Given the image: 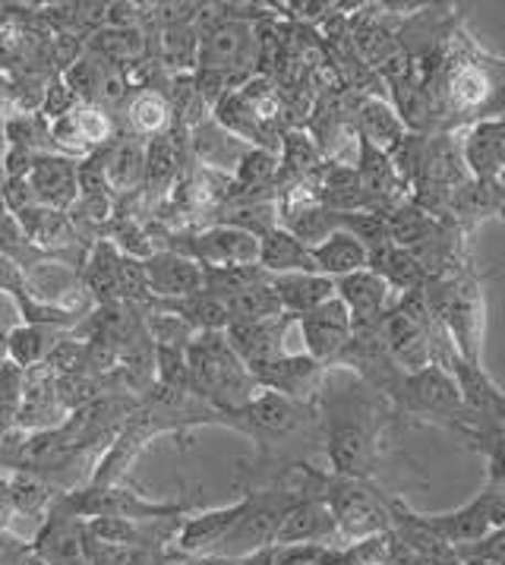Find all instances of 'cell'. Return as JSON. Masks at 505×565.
Here are the masks:
<instances>
[{
  "label": "cell",
  "mask_w": 505,
  "mask_h": 565,
  "mask_svg": "<svg viewBox=\"0 0 505 565\" xmlns=\"http://www.w3.org/2000/svg\"><path fill=\"white\" fill-rule=\"evenodd\" d=\"M0 193H3V203L10 215H23L29 209L39 205V196L32 190L29 178H10V181H0Z\"/></svg>",
  "instance_id": "b9f144b4"
},
{
  "label": "cell",
  "mask_w": 505,
  "mask_h": 565,
  "mask_svg": "<svg viewBox=\"0 0 505 565\" xmlns=\"http://www.w3.org/2000/svg\"><path fill=\"white\" fill-rule=\"evenodd\" d=\"M35 159H39V156H32V152H25V149L3 146V152H0V174H3V181H10V178H29Z\"/></svg>",
  "instance_id": "7bdbcfd3"
},
{
  "label": "cell",
  "mask_w": 505,
  "mask_h": 565,
  "mask_svg": "<svg viewBox=\"0 0 505 565\" xmlns=\"http://www.w3.org/2000/svg\"><path fill=\"white\" fill-rule=\"evenodd\" d=\"M250 373L256 385L266 388V392L284 395L291 402L316 405L329 366L316 363L310 354H300V358H276V361L259 363V366H253Z\"/></svg>",
  "instance_id": "7c38bea8"
},
{
  "label": "cell",
  "mask_w": 505,
  "mask_h": 565,
  "mask_svg": "<svg viewBox=\"0 0 505 565\" xmlns=\"http://www.w3.org/2000/svg\"><path fill=\"white\" fill-rule=\"evenodd\" d=\"M57 329L51 326H35V322H23L7 335V361L20 370H32L42 366L47 358V351L57 344Z\"/></svg>",
  "instance_id": "1f68e13d"
},
{
  "label": "cell",
  "mask_w": 505,
  "mask_h": 565,
  "mask_svg": "<svg viewBox=\"0 0 505 565\" xmlns=\"http://www.w3.org/2000/svg\"><path fill=\"white\" fill-rule=\"evenodd\" d=\"M423 300L461 361L483 366L486 291L474 263H461L455 269L430 275L423 285Z\"/></svg>",
  "instance_id": "3957f363"
},
{
  "label": "cell",
  "mask_w": 505,
  "mask_h": 565,
  "mask_svg": "<svg viewBox=\"0 0 505 565\" xmlns=\"http://www.w3.org/2000/svg\"><path fill=\"white\" fill-rule=\"evenodd\" d=\"M79 278H83V288L93 300V307L120 303V253L111 241L98 237L95 244H89L83 266H79Z\"/></svg>",
  "instance_id": "603a6c76"
},
{
  "label": "cell",
  "mask_w": 505,
  "mask_h": 565,
  "mask_svg": "<svg viewBox=\"0 0 505 565\" xmlns=\"http://www.w3.org/2000/svg\"><path fill=\"white\" fill-rule=\"evenodd\" d=\"M13 218L25 231L29 244L47 259L67 256V249L83 244V234L69 222L67 212H54V209H45V205H35V209H29L23 215H13Z\"/></svg>",
  "instance_id": "44dd1931"
},
{
  "label": "cell",
  "mask_w": 505,
  "mask_h": 565,
  "mask_svg": "<svg viewBox=\"0 0 505 565\" xmlns=\"http://www.w3.org/2000/svg\"><path fill=\"white\" fill-rule=\"evenodd\" d=\"M54 509L67 512L73 519H127V521H161L181 519L186 512L184 502H152L137 490L120 483H89L83 490L61 493Z\"/></svg>",
  "instance_id": "ba28073f"
},
{
  "label": "cell",
  "mask_w": 505,
  "mask_h": 565,
  "mask_svg": "<svg viewBox=\"0 0 505 565\" xmlns=\"http://www.w3.org/2000/svg\"><path fill=\"white\" fill-rule=\"evenodd\" d=\"M190 149L196 161L206 168V171H215V174H234L240 159L247 156V142H240L237 136H230L225 127H218L212 117H206L200 127L190 130Z\"/></svg>",
  "instance_id": "cb8c5ba5"
},
{
  "label": "cell",
  "mask_w": 505,
  "mask_h": 565,
  "mask_svg": "<svg viewBox=\"0 0 505 565\" xmlns=\"http://www.w3.org/2000/svg\"><path fill=\"white\" fill-rule=\"evenodd\" d=\"M3 215H10V212H7V203H3V193H0V218H3Z\"/></svg>",
  "instance_id": "681fc988"
},
{
  "label": "cell",
  "mask_w": 505,
  "mask_h": 565,
  "mask_svg": "<svg viewBox=\"0 0 505 565\" xmlns=\"http://www.w3.org/2000/svg\"><path fill=\"white\" fill-rule=\"evenodd\" d=\"M354 134L357 139L369 142L373 149L391 156L405 139H408V127L401 120V114L395 111V105L379 98V95H364L354 108Z\"/></svg>",
  "instance_id": "ffe728a7"
},
{
  "label": "cell",
  "mask_w": 505,
  "mask_h": 565,
  "mask_svg": "<svg viewBox=\"0 0 505 565\" xmlns=\"http://www.w3.org/2000/svg\"><path fill=\"white\" fill-rule=\"evenodd\" d=\"M86 51L120 70L133 67L146 54V35L142 29H98L89 35Z\"/></svg>",
  "instance_id": "4dcf8cb0"
},
{
  "label": "cell",
  "mask_w": 505,
  "mask_h": 565,
  "mask_svg": "<svg viewBox=\"0 0 505 565\" xmlns=\"http://www.w3.org/2000/svg\"><path fill=\"white\" fill-rule=\"evenodd\" d=\"M225 310H228L230 319L228 326H234V322H266V319L281 317V303H278L272 275L259 278L247 291L225 300Z\"/></svg>",
  "instance_id": "836d02e7"
},
{
  "label": "cell",
  "mask_w": 505,
  "mask_h": 565,
  "mask_svg": "<svg viewBox=\"0 0 505 565\" xmlns=\"http://www.w3.org/2000/svg\"><path fill=\"white\" fill-rule=\"evenodd\" d=\"M184 168V152L181 142L171 134L146 139V174H142V200L149 203H164L181 178Z\"/></svg>",
  "instance_id": "7402d4cb"
},
{
  "label": "cell",
  "mask_w": 505,
  "mask_h": 565,
  "mask_svg": "<svg viewBox=\"0 0 505 565\" xmlns=\"http://www.w3.org/2000/svg\"><path fill=\"white\" fill-rule=\"evenodd\" d=\"M3 493H7L17 515H47L54 509L57 497H61L51 487V480L32 475V471H20V475L10 477L7 487H3Z\"/></svg>",
  "instance_id": "d6a6232c"
},
{
  "label": "cell",
  "mask_w": 505,
  "mask_h": 565,
  "mask_svg": "<svg viewBox=\"0 0 505 565\" xmlns=\"http://www.w3.org/2000/svg\"><path fill=\"white\" fill-rule=\"evenodd\" d=\"M73 124H76V130H79V136L86 139V146H89L93 152L117 139L115 114L105 111L101 105H93V102H83V105L73 111Z\"/></svg>",
  "instance_id": "74e56055"
},
{
  "label": "cell",
  "mask_w": 505,
  "mask_h": 565,
  "mask_svg": "<svg viewBox=\"0 0 505 565\" xmlns=\"http://www.w3.org/2000/svg\"><path fill=\"white\" fill-rule=\"evenodd\" d=\"M423 521L437 531L442 541L452 550L471 546L483 541L496 531L505 527V497L493 490H481L474 499H468L464 505L452 512H437V515H423Z\"/></svg>",
  "instance_id": "30bf717a"
},
{
  "label": "cell",
  "mask_w": 505,
  "mask_h": 565,
  "mask_svg": "<svg viewBox=\"0 0 505 565\" xmlns=\"http://www.w3.org/2000/svg\"><path fill=\"white\" fill-rule=\"evenodd\" d=\"M474 452H481L483 461H486L483 490H493V493L505 497V424L490 433Z\"/></svg>",
  "instance_id": "f35d334b"
},
{
  "label": "cell",
  "mask_w": 505,
  "mask_h": 565,
  "mask_svg": "<svg viewBox=\"0 0 505 565\" xmlns=\"http://www.w3.org/2000/svg\"><path fill=\"white\" fill-rule=\"evenodd\" d=\"M310 253H313V269L325 275V278H332V281L361 269H369V249L364 247V241H357L345 227L329 234L320 247H313Z\"/></svg>",
  "instance_id": "484cf974"
},
{
  "label": "cell",
  "mask_w": 505,
  "mask_h": 565,
  "mask_svg": "<svg viewBox=\"0 0 505 565\" xmlns=\"http://www.w3.org/2000/svg\"><path fill=\"white\" fill-rule=\"evenodd\" d=\"M316 497L332 512L342 546L386 534L391 524V497L376 480H357L322 471Z\"/></svg>",
  "instance_id": "8992f818"
},
{
  "label": "cell",
  "mask_w": 505,
  "mask_h": 565,
  "mask_svg": "<svg viewBox=\"0 0 505 565\" xmlns=\"http://www.w3.org/2000/svg\"><path fill=\"white\" fill-rule=\"evenodd\" d=\"M3 487H7V480H3V477H0V490H3Z\"/></svg>",
  "instance_id": "f907efd6"
},
{
  "label": "cell",
  "mask_w": 505,
  "mask_h": 565,
  "mask_svg": "<svg viewBox=\"0 0 505 565\" xmlns=\"http://www.w3.org/2000/svg\"><path fill=\"white\" fill-rule=\"evenodd\" d=\"M481 120H505V76L499 79V86L493 92V98H490V105L483 108Z\"/></svg>",
  "instance_id": "bcb514c9"
},
{
  "label": "cell",
  "mask_w": 505,
  "mask_h": 565,
  "mask_svg": "<svg viewBox=\"0 0 505 565\" xmlns=\"http://www.w3.org/2000/svg\"><path fill=\"white\" fill-rule=\"evenodd\" d=\"M237 565H276V553L272 550H262V553H253V556L237 559Z\"/></svg>",
  "instance_id": "7dc6e473"
},
{
  "label": "cell",
  "mask_w": 505,
  "mask_h": 565,
  "mask_svg": "<svg viewBox=\"0 0 505 565\" xmlns=\"http://www.w3.org/2000/svg\"><path fill=\"white\" fill-rule=\"evenodd\" d=\"M272 285H276L281 313H288V317H307V313L320 310L322 303H329L335 297V281L320 275V271L276 275Z\"/></svg>",
  "instance_id": "d4e9b609"
},
{
  "label": "cell",
  "mask_w": 505,
  "mask_h": 565,
  "mask_svg": "<svg viewBox=\"0 0 505 565\" xmlns=\"http://www.w3.org/2000/svg\"><path fill=\"white\" fill-rule=\"evenodd\" d=\"M215 424L244 433L256 443V452L269 465H298L310 449L322 446L320 411L307 402H291L284 395L259 388L250 402L237 411L215 414Z\"/></svg>",
  "instance_id": "7a4b0ae2"
},
{
  "label": "cell",
  "mask_w": 505,
  "mask_h": 565,
  "mask_svg": "<svg viewBox=\"0 0 505 565\" xmlns=\"http://www.w3.org/2000/svg\"><path fill=\"white\" fill-rule=\"evenodd\" d=\"M155 310H164L171 317L184 319L186 326L200 335V332H225L228 329V310L218 297H212L208 291L200 295L181 297V300H155Z\"/></svg>",
  "instance_id": "f546056e"
},
{
  "label": "cell",
  "mask_w": 505,
  "mask_h": 565,
  "mask_svg": "<svg viewBox=\"0 0 505 565\" xmlns=\"http://www.w3.org/2000/svg\"><path fill=\"white\" fill-rule=\"evenodd\" d=\"M298 326L307 354L322 366H335L351 335H354L351 313H347L345 303L339 297H332L329 303H322L320 310H313L307 317H298Z\"/></svg>",
  "instance_id": "4fadbf2b"
},
{
  "label": "cell",
  "mask_w": 505,
  "mask_h": 565,
  "mask_svg": "<svg viewBox=\"0 0 505 565\" xmlns=\"http://www.w3.org/2000/svg\"><path fill=\"white\" fill-rule=\"evenodd\" d=\"M190 259H196L203 269H228V266H256L259 263V237H253L250 231L234 225H215L196 231L193 237L178 241L171 247Z\"/></svg>",
  "instance_id": "8fae6325"
},
{
  "label": "cell",
  "mask_w": 505,
  "mask_h": 565,
  "mask_svg": "<svg viewBox=\"0 0 505 565\" xmlns=\"http://www.w3.org/2000/svg\"><path fill=\"white\" fill-rule=\"evenodd\" d=\"M83 102H79V95L69 89L67 79L61 76V73H54L51 79L45 83V89H42V105H39V114L45 117L47 124H54V120H61V117H67L79 108Z\"/></svg>",
  "instance_id": "ab89813d"
},
{
  "label": "cell",
  "mask_w": 505,
  "mask_h": 565,
  "mask_svg": "<svg viewBox=\"0 0 505 565\" xmlns=\"http://www.w3.org/2000/svg\"><path fill=\"white\" fill-rule=\"evenodd\" d=\"M123 117H127V134L139 136V139H155V136L171 134V127H174L171 102L159 89L130 92V98L123 105Z\"/></svg>",
  "instance_id": "83f0119b"
},
{
  "label": "cell",
  "mask_w": 505,
  "mask_h": 565,
  "mask_svg": "<svg viewBox=\"0 0 505 565\" xmlns=\"http://www.w3.org/2000/svg\"><path fill=\"white\" fill-rule=\"evenodd\" d=\"M196 47H200V29L196 20L174 23L161 29V64L174 73H193L196 70Z\"/></svg>",
  "instance_id": "d590c367"
},
{
  "label": "cell",
  "mask_w": 505,
  "mask_h": 565,
  "mask_svg": "<svg viewBox=\"0 0 505 565\" xmlns=\"http://www.w3.org/2000/svg\"><path fill=\"white\" fill-rule=\"evenodd\" d=\"M3 146L25 149L32 156H51V124L39 111L32 114H10L3 120Z\"/></svg>",
  "instance_id": "e575fe53"
},
{
  "label": "cell",
  "mask_w": 505,
  "mask_h": 565,
  "mask_svg": "<svg viewBox=\"0 0 505 565\" xmlns=\"http://www.w3.org/2000/svg\"><path fill=\"white\" fill-rule=\"evenodd\" d=\"M322 452L329 471L357 480H376L386 458L389 430L398 424L391 402L354 373L329 366L316 398Z\"/></svg>",
  "instance_id": "6da1fadb"
},
{
  "label": "cell",
  "mask_w": 505,
  "mask_h": 565,
  "mask_svg": "<svg viewBox=\"0 0 505 565\" xmlns=\"http://www.w3.org/2000/svg\"><path fill=\"white\" fill-rule=\"evenodd\" d=\"M3 363H7V339L0 335V366H3Z\"/></svg>",
  "instance_id": "c3c4849f"
},
{
  "label": "cell",
  "mask_w": 505,
  "mask_h": 565,
  "mask_svg": "<svg viewBox=\"0 0 505 565\" xmlns=\"http://www.w3.org/2000/svg\"><path fill=\"white\" fill-rule=\"evenodd\" d=\"M142 174H146V139L123 134L105 146V178L115 203L142 196Z\"/></svg>",
  "instance_id": "d6986e66"
},
{
  "label": "cell",
  "mask_w": 505,
  "mask_h": 565,
  "mask_svg": "<svg viewBox=\"0 0 505 565\" xmlns=\"http://www.w3.org/2000/svg\"><path fill=\"white\" fill-rule=\"evenodd\" d=\"M298 493L284 490V487H266V490H250L244 493V512L240 519L234 521L230 534L225 543L218 546L215 556H225V559H244L253 553H262V550H272L278 537V527L284 512L294 505Z\"/></svg>",
  "instance_id": "9c48e42d"
},
{
  "label": "cell",
  "mask_w": 505,
  "mask_h": 565,
  "mask_svg": "<svg viewBox=\"0 0 505 565\" xmlns=\"http://www.w3.org/2000/svg\"><path fill=\"white\" fill-rule=\"evenodd\" d=\"M335 297L345 303L354 329L376 326L395 307L398 295L373 269H361L335 281Z\"/></svg>",
  "instance_id": "5bb4252c"
},
{
  "label": "cell",
  "mask_w": 505,
  "mask_h": 565,
  "mask_svg": "<svg viewBox=\"0 0 505 565\" xmlns=\"http://www.w3.org/2000/svg\"><path fill=\"white\" fill-rule=\"evenodd\" d=\"M259 278H266V271L259 266H228V269H203V291L218 297L222 303L247 291Z\"/></svg>",
  "instance_id": "8d00e7d4"
},
{
  "label": "cell",
  "mask_w": 505,
  "mask_h": 565,
  "mask_svg": "<svg viewBox=\"0 0 505 565\" xmlns=\"http://www.w3.org/2000/svg\"><path fill=\"white\" fill-rule=\"evenodd\" d=\"M17 326H23V307H20V297L0 291V335L7 339Z\"/></svg>",
  "instance_id": "ee69618b"
},
{
  "label": "cell",
  "mask_w": 505,
  "mask_h": 565,
  "mask_svg": "<svg viewBox=\"0 0 505 565\" xmlns=\"http://www.w3.org/2000/svg\"><path fill=\"white\" fill-rule=\"evenodd\" d=\"M369 269L376 271L386 285H389L395 295H411V291H423L427 285V269L417 263V256L408 253L405 247H395V244H383V247L369 249Z\"/></svg>",
  "instance_id": "4316f807"
},
{
  "label": "cell",
  "mask_w": 505,
  "mask_h": 565,
  "mask_svg": "<svg viewBox=\"0 0 505 565\" xmlns=\"http://www.w3.org/2000/svg\"><path fill=\"white\" fill-rule=\"evenodd\" d=\"M455 559L459 565H505V527L471 546H459Z\"/></svg>",
  "instance_id": "60d3db41"
},
{
  "label": "cell",
  "mask_w": 505,
  "mask_h": 565,
  "mask_svg": "<svg viewBox=\"0 0 505 565\" xmlns=\"http://www.w3.org/2000/svg\"><path fill=\"white\" fill-rule=\"evenodd\" d=\"M244 512V499L230 502L225 509H212V512H200L193 519L181 521L178 534H174V550L186 556V559H200V556H215L218 546L225 543L230 534L234 521Z\"/></svg>",
  "instance_id": "2e32d148"
},
{
  "label": "cell",
  "mask_w": 505,
  "mask_h": 565,
  "mask_svg": "<svg viewBox=\"0 0 505 565\" xmlns=\"http://www.w3.org/2000/svg\"><path fill=\"white\" fill-rule=\"evenodd\" d=\"M389 402L398 420L405 424L442 427V430L459 433L461 439L468 436V411L461 402L459 383L439 363H430L417 373H405L398 388L389 395Z\"/></svg>",
  "instance_id": "5b68a950"
},
{
  "label": "cell",
  "mask_w": 505,
  "mask_h": 565,
  "mask_svg": "<svg viewBox=\"0 0 505 565\" xmlns=\"http://www.w3.org/2000/svg\"><path fill=\"white\" fill-rule=\"evenodd\" d=\"M291 543H320V546H342L339 527L332 512L325 509L320 497H300L294 505L284 512L281 527H278L276 546H291Z\"/></svg>",
  "instance_id": "e0dca14e"
},
{
  "label": "cell",
  "mask_w": 505,
  "mask_h": 565,
  "mask_svg": "<svg viewBox=\"0 0 505 565\" xmlns=\"http://www.w3.org/2000/svg\"><path fill=\"white\" fill-rule=\"evenodd\" d=\"M142 269L149 278L152 303L155 300H181V297L203 291V266L178 249H159L155 256H149L142 263Z\"/></svg>",
  "instance_id": "9a60e30c"
},
{
  "label": "cell",
  "mask_w": 505,
  "mask_h": 565,
  "mask_svg": "<svg viewBox=\"0 0 505 565\" xmlns=\"http://www.w3.org/2000/svg\"><path fill=\"white\" fill-rule=\"evenodd\" d=\"M76 159L67 156H39L32 171H29V183L39 196V205L54 209V212H69L73 203L79 200V174H76Z\"/></svg>",
  "instance_id": "ac0fdd59"
},
{
  "label": "cell",
  "mask_w": 505,
  "mask_h": 565,
  "mask_svg": "<svg viewBox=\"0 0 505 565\" xmlns=\"http://www.w3.org/2000/svg\"><path fill=\"white\" fill-rule=\"evenodd\" d=\"M13 111H17V83L7 70H0V114L10 117Z\"/></svg>",
  "instance_id": "f6af8a7d"
},
{
  "label": "cell",
  "mask_w": 505,
  "mask_h": 565,
  "mask_svg": "<svg viewBox=\"0 0 505 565\" xmlns=\"http://www.w3.org/2000/svg\"><path fill=\"white\" fill-rule=\"evenodd\" d=\"M256 266L272 278L291 275V271H316L310 247H303L284 227H272L269 234L259 237V263Z\"/></svg>",
  "instance_id": "f1b7e54d"
},
{
  "label": "cell",
  "mask_w": 505,
  "mask_h": 565,
  "mask_svg": "<svg viewBox=\"0 0 505 565\" xmlns=\"http://www.w3.org/2000/svg\"><path fill=\"white\" fill-rule=\"evenodd\" d=\"M200 47H196V70H212L228 76L230 86L240 89L247 79L259 73V47L256 29L244 17H222L215 23L196 25Z\"/></svg>",
  "instance_id": "52a82bcc"
},
{
  "label": "cell",
  "mask_w": 505,
  "mask_h": 565,
  "mask_svg": "<svg viewBox=\"0 0 505 565\" xmlns=\"http://www.w3.org/2000/svg\"><path fill=\"white\" fill-rule=\"evenodd\" d=\"M186 392L215 414H225L247 405L259 385L230 351L225 332H200L186 344Z\"/></svg>",
  "instance_id": "277c9868"
}]
</instances>
